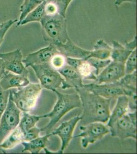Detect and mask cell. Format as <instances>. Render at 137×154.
<instances>
[{"label": "cell", "mask_w": 137, "mask_h": 154, "mask_svg": "<svg viewBox=\"0 0 137 154\" xmlns=\"http://www.w3.org/2000/svg\"><path fill=\"white\" fill-rule=\"evenodd\" d=\"M82 102V125L92 122H108L111 114V100L87 91L83 88L75 89Z\"/></svg>", "instance_id": "obj_1"}, {"label": "cell", "mask_w": 137, "mask_h": 154, "mask_svg": "<svg viewBox=\"0 0 137 154\" xmlns=\"http://www.w3.org/2000/svg\"><path fill=\"white\" fill-rule=\"evenodd\" d=\"M52 91L57 96V101L50 112L43 115V118H49L50 120L48 125L40 128L46 134L50 133L53 128L70 111L82 107V102L77 93L64 94L57 89Z\"/></svg>", "instance_id": "obj_2"}, {"label": "cell", "mask_w": 137, "mask_h": 154, "mask_svg": "<svg viewBox=\"0 0 137 154\" xmlns=\"http://www.w3.org/2000/svg\"><path fill=\"white\" fill-rule=\"evenodd\" d=\"M44 40L49 43H64L69 38L66 17L59 14H45L40 22Z\"/></svg>", "instance_id": "obj_3"}, {"label": "cell", "mask_w": 137, "mask_h": 154, "mask_svg": "<svg viewBox=\"0 0 137 154\" xmlns=\"http://www.w3.org/2000/svg\"><path fill=\"white\" fill-rule=\"evenodd\" d=\"M42 89L40 84L30 83L18 91H10L9 97L21 112H28L36 106Z\"/></svg>", "instance_id": "obj_4"}, {"label": "cell", "mask_w": 137, "mask_h": 154, "mask_svg": "<svg viewBox=\"0 0 137 154\" xmlns=\"http://www.w3.org/2000/svg\"><path fill=\"white\" fill-rule=\"evenodd\" d=\"M43 88L53 91L61 88L64 80L59 72L49 63L31 65Z\"/></svg>", "instance_id": "obj_5"}, {"label": "cell", "mask_w": 137, "mask_h": 154, "mask_svg": "<svg viewBox=\"0 0 137 154\" xmlns=\"http://www.w3.org/2000/svg\"><path fill=\"white\" fill-rule=\"evenodd\" d=\"M21 111L9 96L7 106L0 119V144L18 126Z\"/></svg>", "instance_id": "obj_6"}, {"label": "cell", "mask_w": 137, "mask_h": 154, "mask_svg": "<svg viewBox=\"0 0 137 154\" xmlns=\"http://www.w3.org/2000/svg\"><path fill=\"white\" fill-rule=\"evenodd\" d=\"M81 131L79 134L74 138H82V147L86 149L90 144H93L102 139L106 135L110 133L109 128L104 123L101 122H92L79 127Z\"/></svg>", "instance_id": "obj_7"}, {"label": "cell", "mask_w": 137, "mask_h": 154, "mask_svg": "<svg viewBox=\"0 0 137 154\" xmlns=\"http://www.w3.org/2000/svg\"><path fill=\"white\" fill-rule=\"evenodd\" d=\"M82 88L87 91L111 100L117 99L118 97L122 95L126 96L125 90L118 81L112 83L98 84L92 83L91 84H83Z\"/></svg>", "instance_id": "obj_8"}, {"label": "cell", "mask_w": 137, "mask_h": 154, "mask_svg": "<svg viewBox=\"0 0 137 154\" xmlns=\"http://www.w3.org/2000/svg\"><path fill=\"white\" fill-rule=\"evenodd\" d=\"M6 70L14 74L28 77L29 72L23 62V54L21 49L0 54Z\"/></svg>", "instance_id": "obj_9"}, {"label": "cell", "mask_w": 137, "mask_h": 154, "mask_svg": "<svg viewBox=\"0 0 137 154\" xmlns=\"http://www.w3.org/2000/svg\"><path fill=\"white\" fill-rule=\"evenodd\" d=\"M109 128L111 136L121 139L131 138L137 140V125L132 122L127 114L118 119Z\"/></svg>", "instance_id": "obj_10"}, {"label": "cell", "mask_w": 137, "mask_h": 154, "mask_svg": "<svg viewBox=\"0 0 137 154\" xmlns=\"http://www.w3.org/2000/svg\"><path fill=\"white\" fill-rule=\"evenodd\" d=\"M125 75V64L112 61L96 76L94 83L100 84L116 82Z\"/></svg>", "instance_id": "obj_11"}, {"label": "cell", "mask_w": 137, "mask_h": 154, "mask_svg": "<svg viewBox=\"0 0 137 154\" xmlns=\"http://www.w3.org/2000/svg\"><path fill=\"white\" fill-rule=\"evenodd\" d=\"M80 117L79 116H75L68 121L61 123L58 128L51 132V136L56 135L61 138V144L59 153H63L68 147L72 138L73 131L78 122L80 121Z\"/></svg>", "instance_id": "obj_12"}, {"label": "cell", "mask_w": 137, "mask_h": 154, "mask_svg": "<svg viewBox=\"0 0 137 154\" xmlns=\"http://www.w3.org/2000/svg\"><path fill=\"white\" fill-rule=\"evenodd\" d=\"M59 53L53 44L49 43L47 47L30 53L23 59L25 66L28 68L31 65L49 63L54 55Z\"/></svg>", "instance_id": "obj_13"}, {"label": "cell", "mask_w": 137, "mask_h": 154, "mask_svg": "<svg viewBox=\"0 0 137 154\" xmlns=\"http://www.w3.org/2000/svg\"><path fill=\"white\" fill-rule=\"evenodd\" d=\"M53 44L58 51L65 57L85 59L89 56L91 51L83 49L74 43L70 38L65 43H55Z\"/></svg>", "instance_id": "obj_14"}, {"label": "cell", "mask_w": 137, "mask_h": 154, "mask_svg": "<svg viewBox=\"0 0 137 154\" xmlns=\"http://www.w3.org/2000/svg\"><path fill=\"white\" fill-rule=\"evenodd\" d=\"M57 71L64 80V84L61 87L62 89L72 88L76 89L83 87V78L74 68L66 64Z\"/></svg>", "instance_id": "obj_15"}, {"label": "cell", "mask_w": 137, "mask_h": 154, "mask_svg": "<svg viewBox=\"0 0 137 154\" xmlns=\"http://www.w3.org/2000/svg\"><path fill=\"white\" fill-rule=\"evenodd\" d=\"M30 83L28 77L11 72H5L0 80V88L8 91L12 88H23Z\"/></svg>", "instance_id": "obj_16"}, {"label": "cell", "mask_w": 137, "mask_h": 154, "mask_svg": "<svg viewBox=\"0 0 137 154\" xmlns=\"http://www.w3.org/2000/svg\"><path fill=\"white\" fill-rule=\"evenodd\" d=\"M130 111L129 98L125 95H122L117 98L116 103L112 112H111L106 125L110 128L118 119L127 114Z\"/></svg>", "instance_id": "obj_17"}, {"label": "cell", "mask_w": 137, "mask_h": 154, "mask_svg": "<svg viewBox=\"0 0 137 154\" xmlns=\"http://www.w3.org/2000/svg\"><path fill=\"white\" fill-rule=\"evenodd\" d=\"M52 136L50 133L47 134L43 137H38L37 138L26 142L23 141L21 143L23 145V150L22 152H29L31 154H38L42 149L47 147L50 141L49 140V137Z\"/></svg>", "instance_id": "obj_18"}, {"label": "cell", "mask_w": 137, "mask_h": 154, "mask_svg": "<svg viewBox=\"0 0 137 154\" xmlns=\"http://www.w3.org/2000/svg\"><path fill=\"white\" fill-rule=\"evenodd\" d=\"M112 47L106 43L103 40L100 39L94 45V49L91 51L90 54L85 59L94 58L100 60L111 59Z\"/></svg>", "instance_id": "obj_19"}, {"label": "cell", "mask_w": 137, "mask_h": 154, "mask_svg": "<svg viewBox=\"0 0 137 154\" xmlns=\"http://www.w3.org/2000/svg\"><path fill=\"white\" fill-rule=\"evenodd\" d=\"M111 55L112 61L123 64H125L127 59L133 51L117 40L113 41Z\"/></svg>", "instance_id": "obj_20"}, {"label": "cell", "mask_w": 137, "mask_h": 154, "mask_svg": "<svg viewBox=\"0 0 137 154\" xmlns=\"http://www.w3.org/2000/svg\"><path fill=\"white\" fill-rule=\"evenodd\" d=\"M118 82L125 90L126 96L137 97V70L132 74H125Z\"/></svg>", "instance_id": "obj_21"}, {"label": "cell", "mask_w": 137, "mask_h": 154, "mask_svg": "<svg viewBox=\"0 0 137 154\" xmlns=\"http://www.w3.org/2000/svg\"><path fill=\"white\" fill-rule=\"evenodd\" d=\"M24 134L18 126L0 144L1 149H10L24 141Z\"/></svg>", "instance_id": "obj_22"}, {"label": "cell", "mask_w": 137, "mask_h": 154, "mask_svg": "<svg viewBox=\"0 0 137 154\" xmlns=\"http://www.w3.org/2000/svg\"><path fill=\"white\" fill-rule=\"evenodd\" d=\"M46 2H43L31 11L21 22H17V26H23L32 22H40L46 14Z\"/></svg>", "instance_id": "obj_23"}, {"label": "cell", "mask_w": 137, "mask_h": 154, "mask_svg": "<svg viewBox=\"0 0 137 154\" xmlns=\"http://www.w3.org/2000/svg\"><path fill=\"white\" fill-rule=\"evenodd\" d=\"M42 118H43V115H32L24 112L22 117L20 118L18 127L25 134L30 128L34 127Z\"/></svg>", "instance_id": "obj_24"}, {"label": "cell", "mask_w": 137, "mask_h": 154, "mask_svg": "<svg viewBox=\"0 0 137 154\" xmlns=\"http://www.w3.org/2000/svg\"><path fill=\"white\" fill-rule=\"evenodd\" d=\"M75 69L82 75L83 78L94 81L96 79L95 69L87 61V60L80 59V61Z\"/></svg>", "instance_id": "obj_25"}, {"label": "cell", "mask_w": 137, "mask_h": 154, "mask_svg": "<svg viewBox=\"0 0 137 154\" xmlns=\"http://www.w3.org/2000/svg\"><path fill=\"white\" fill-rule=\"evenodd\" d=\"M47 0H24L20 7V16L17 22H21L31 11Z\"/></svg>", "instance_id": "obj_26"}, {"label": "cell", "mask_w": 137, "mask_h": 154, "mask_svg": "<svg viewBox=\"0 0 137 154\" xmlns=\"http://www.w3.org/2000/svg\"><path fill=\"white\" fill-rule=\"evenodd\" d=\"M87 61L95 69V73L97 76L102 70L106 68L112 61L111 59L100 60L96 58H90L87 59Z\"/></svg>", "instance_id": "obj_27"}, {"label": "cell", "mask_w": 137, "mask_h": 154, "mask_svg": "<svg viewBox=\"0 0 137 154\" xmlns=\"http://www.w3.org/2000/svg\"><path fill=\"white\" fill-rule=\"evenodd\" d=\"M137 70V50L130 53L125 63V74H132Z\"/></svg>", "instance_id": "obj_28"}, {"label": "cell", "mask_w": 137, "mask_h": 154, "mask_svg": "<svg viewBox=\"0 0 137 154\" xmlns=\"http://www.w3.org/2000/svg\"><path fill=\"white\" fill-rule=\"evenodd\" d=\"M53 3L57 7L58 12L64 17H66V13L68 7L73 0H48Z\"/></svg>", "instance_id": "obj_29"}, {"label": "cell", "mask_w": 137, "mask_h": 154, "mask_svg": "<svg viewBox=\"0 0 137 154\" xmlns=\"http://www.w3.org/2000/svg\"><path fill=\"white\" fill-rule=\"evenodd\" d=\"M49 63L52 67L58 70L66 64V57L58 53L52 57Z\"/></svg>", "instance_id": "obj_30"}, {"label": "cell", "mask_w": 137, "mask_h": 154, "mask_svg": "<svg viewBox=\"0 0 137 154\" xmlns=\"http://www.w3.org/2000/svg\"><path fill=\"white\" fill-rule=\"evenodd\" d=\"M10 91H5L0 88V119L3 114L8 101Z\"/></svg>", "instance_id": "obj_31"}, {"label": "cell", "mask_w": 137, "mask_h": 154, "mask_svg": "<svg viewBox=\"0 0 137 154\" xmlns=\"http://www.w3.org/2000/svg\"><path fill=\"white\" fill-rule=\"evenodd\" d=\"M17 20H9L5 22L1 23L0 26V46L3 42L6 34L13 25L17 23Z\"/></svg>", "instance_id": "obj_32"}, {"label": "cell", "mask_w": 137, "mask_h": 154, "mask_svg": "<svg viewBox=\"0 0 137 154\" xmlns=\"http://www.w3.org/2000/svg\"><path fill=\"white\" fill-rule=\"evenodd\" d=\"M40 132H42L41 128H37L35 126L30 128L29 130H28V131L24 134V141L28 142V141L37 138L40 136Z\"/></svg>", "instance_id": "obj_33"}, {"label": "cell", "mask_w": 137, "mask_h": 154, "mask_svg": "<svg viewBox=\"0 0 137 154\" xmlns=\"http://www.w3.org/2000/svg\"><path fill=\"white\" fill-rule=\"evenodd\" d=\"M125 2H129L130 3L136 4V0H115V3L117 6H120Z\"/></svg>", "instance_id": "obj_34"}, {"label": "cell", "mask_w": 137, "mask_h": 154, "mask_svg": "<svg viewBox=\"0 0 137 154\" xmlns=\"http://www.w3.org/2000/svg\"><path fill=\"white\" fill-rule=\"evenodd\" d=\"M5 72L6 70L4 67L3 61L1 58H0V80Z\"/></svg>", "instance_id": "obj_35"}, {"label": "cell", "mask_w": 137, "mask_h": 154, "mask_svg": "<svg viewBox=\"0 0 137 154\" xmlns=\"http://www.w3.org/2000/svg\"><path fill=\"white\" fill-rule=\"evenodd\" d=\"M1 22H0V26H1Z\"/></svg>", "instance_id": "obj_36"}]
</instances>
